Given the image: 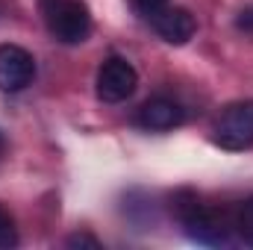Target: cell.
<instances>
[{
	"label": "cell",
	"mask_w": 253,
	"mask_h": 250,
	"mask_svg": "<svg viewBox=\"0 0 253 250\" xmlns=\"http://www.w3.org/2000/svg\"><path fill=\"white\" fill-rule=\"evenodd\" d=\"M50 36L62 44H83L91 36V12L83 0H42Z\"/></svg>",
	"instance_id": "6da1fadb"
},
{
	"label": "cell",
	"mask_w": 253,
	"mask_h": 250,
	"mask_svg": "<svg viewBox=\"0 0 253 250\" xmlns=\"http://www.w3.org/2000/svg\"><path fill=\"white\" fill-rule=\"evenodd\" d=\"M180 221H183L186 233L200 245H230V236L236 230V221H230L218 209L203 206L194 197L180 203Z\"/></svg>",
	"instance_id": "7a4b0ae2"
},
{
	"label": "cell",
	"mask_w": 253,
	"mask_h": 250,
	"mask_svg": "<svg viewBox=\"0 0 253 250\" xmlns=\"http://www.w3.org/2000/svg\"><path fill=\"white\" fill-rule=\"evenodd\" d=\"M215 144L224 150H248L253 144V100L230 103L215 126Z\"/></svg>",
	"instance_id": "3957f363"
},
{
	"label": "cell",
	"mask_w": 253,
	"mask_h": 250,
	"mask_svg": "<svg viewBox=\"0 0 253 250\" xmlns=\"http://www.w3.org/2000/svg\"><path fill=\"white\" fill-rule=\"evenodd\" d=\"M94 85H97V97L103 103H124L138 88V74H135V68L126 59L112 56V59H106L97 68Z\"/></svg>",
	"instance_id": "277c9868"
},
{
	"label": "cell",
	"mask_w": 253,
	"mask_h": 250,
	"mask_svg": "<svg viewBox=\"0 0 253 250\" xmlns=\"http://www.w3.org/2000/svg\"><path fill=\"white\" fill-rule=\"evenodd\" d=\"M36 80V59L18 44H0V91L18 94Z\"/></svg>",
	"instance_id": "5b68a950"
},
{
	"label": "cell",
	"mask_w": 253,
	"mask_h": 250,
	"mask_svg": "<svg viewBox=\"0 0 253 250\" xmlns=\"http://www.w3.org/2000/svg\"><path fill=\"white\" fill-rule=\"evenodd\" d=\"M144 21L156 30V36H159L162 42L177 44V47H180V44H189L191 39H194V30H197L194 15H191L189 9L171 6V3L153 9L150 15H144Z\"/></svg>",
	"instance_id": "8992f818"
},
{
	"label": "cell",
	"mask_w": 253,
	"mask_h": 250,
	"mask_svg": "<svg viewBox=\"0 0 253 250\" xmlns=\"http://www.w3.org/2000/svg\"><path fill=\"white\" fill-rule=\"evenodd\" d=\"M135 121H138L141 129H147V132H168V129H174V126H180L186 121V112L171 97H150L138 109Z\"/></svg>",
	"instance_id": "52a82bcc"
},
{
	"label": "cell",
	"mask_w": 253,
	"mask_h": 250,
	"mask_svg": "<svg viewBox=\"0 0 253 250\" xmlns=\"http://www.w3.org/2000/svg\"><path fill=\"white\" fill-rule=\"evenodd\" d=\"M236 233L248 248H253V197H248L242 203V209L236 215Z\"/></svg>",
	"instance_id": "ba28073f"
},
{
	"label": "cell",
	"mask_w": 253,
	"mask_h": 250,
	"mask_svg": "<svg viewBox=\"0 0 253 250\" xmlns=\"http://www.w3.org/2000/svg\"><path fill=\"white\" fill-rule=\"evenodd\" d=\"M18 245V227L12 221V215L0 206V250H9Z\"/></svg>",
	"instance_id": "9c48e42d"
},
{
	"label": "cell",
	"mask_w": 253,
	"mask_h": 250,
	"mask_svg": "<svg viewBox=\"0 0 253 250\" xmlns=\"http://www.w3.org/2000/svg\"><path fill=\"white\" fill-rule=\"evenodd\" d=\"M65 245H68V248H91V250L103 248V242H100V239H94V236H88V233H74V236H68V239H65Z\"/></svg>",
	"instance_id": "30bf717a"
},
{
	"label": "cell",
	"mask_w": 253,
	"mask_h": 250,
	"mask_svg": "<svg viewBox=\"0 0 253 250\" xmlns=\"http://www.w3.org/2000/svg\"><path fill=\"white\" fill-rule=\"evenodd\" d=\"M168 0H135V9L141 12V15H150L153 9H159V6H165Z\"/></svg>",
	"instance_id": "8fae6325"
},
{
	"label": "cell",
	"mask_w": 253,
	"mask_h": 250,
	"mask_svg": "<svg viewBox=\"0 0 253 250\" xmlns=\"http://www.w3.org/2000/svg\"><path fill=\"white\" fill-rule=\"evenodd\" d=\"M239 27H242V30H253V9L242 12V18H239Z\"/></svg>",
	"instance_id": "7c38bea8"
},
{
	"label": "cell",
	"mask_w": 253,
	"mask_h": 250,
	"mask_svg": "<svg viewBox=\"0 0 253 250\" xmlns=\"http://www.w3.org/2000/svg\"><path fill=\"white\" fill-rule=\"evenodd\" d=\"M3 156H6V135L0 132V162H3Z\"/></svg>",
	"instance_id": "4fadbf2b"
}]
</instances>
